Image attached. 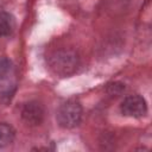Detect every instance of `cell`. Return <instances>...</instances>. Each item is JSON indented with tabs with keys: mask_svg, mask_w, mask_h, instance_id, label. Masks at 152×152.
Segmentation results:
<instances>
[{
	"mask_svg": "<svg viewBox=\"0 0 152 152\" xmlns=\"http://www.w3.org/2000/svg\"><path fill=\"white\" fill-rule=\"evenodd\" d=\"M12 70V62L6 57H0V80L5 78Z\"/></svg>",
	"mask_w": 152,
	"mask_h": 152,
	"instance_id": "7",
	"label": "cell"
},
{
	"mask_svg": "<svg viewBox=\"0 0 152 152\" xmlns=\"http://www.w3.org/2000/svg\"><path fill=\"white\" fill-rule=\"evenodd\" d=\"M124 89H125V87H124L122 83L114 82V83L108 84V87H107V93H108L110 96H114V95L118 96V95H120V94L122 93Z\"/></svg>",
	"mask_w": 152,
	"mask_h": 152,
	"instance_id": "8",
	"label": "cell"
},
{
	"mask_svg": "<svg viewBox=\"0 0 152 152\" xmlns=\"http://www.w3.org/2000/svg\"><path fill=\"white\" fill-rule=\"evenodd\" d=\"M14 137H15L14 128L6 122H0V150L11 145L14 140Z\"/></svg>",
	"mask_w": 152,
	"mask_h": 152,
	"instance_id": "6",
	"label": "cell"
},
{
	"mask_svg": "<svg viewBox=\"0 0 152 152\" xmlns=\"http://www.w3.org/2000/svg\"><path fill=\"white\" fill-rule=\"evenodd\" d=\"M20 115L24 122L30 126H38L43 122L45 110L40 102L38 101H28L21 106Z\"/></svg>",
	"mask_w": 152,
	"mask_h": 152,
	"instance_id": "4",
	"label": "cell"
},
{
	"mask_svg": "<svg viewBox=\"0 0 152 152\" xmlns=\"http://www.w3.org/2000/svg\"><path fill=\"white\" fill-rule=\"evenodd\" d=\"M48 64L55 75L66 77L76 72L80 65V57L77 52L71 49H59L49 56Z\"/></svg>",
	"mask_w": 152,
	"mask_h": 152,
	"instance_id": "1",
	"label": "cell"
},
{
	"mask_svg": "<svg viewBox=\"0 0 152 152\" xmlns=\"http://www.w3.org/2000/svg\"><path fill=\"white\" fill-rule=\"evenodd\" d=\"M120 110L125 116L142 118L147 113V103L141 95H128L122 100Z\"/></svg>",
	"mask_w": 152,
	"mask_h": 152,
	"instance_id": "3",
	"label": "cell"
},
{
	"mask_svg": "<svg viewBox=\"0 0 152 152\" xmlns=\"http://www.w3.org/2000/svg\"><path fill=\"white\" fill-rule=\"evenodd\" d=\"M82 119V106L76 99L64 101L56 112V120L62 128H74L80 125Z\"/></svg>",
	"mask_w": 152,
	"mask_h": 152,
	"instance_id": "2",
	"label": "cell"
},
{
	"mask_svg": "<svg viewBox=\"0 0 152 152\" xmlns=\"http://www.w3.org/2000/svg\"><path fill=\"white\" fill-rule=\"evenodd\" d=\"M15 28V19L8 12H0V38L10 37Z\"/></svg>",
	"mask_w": 152,
	"mask_h": 152,
	"instance_id": "5",
	"label": "cell"
}]
</instances>
